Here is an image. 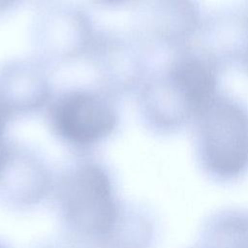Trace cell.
<instances>
[{
	"mask_svg": "<svg viewBox=\"0 0 248 248\" xmlns=\"http://www.w3.org/2000/svg\"><path fill=\"white\" fill-rule=\"evenodd\" d=\"M196 147L203 170L230 181L248 168V112L231 97L216 95L195 117Z\"/></svg>",
	"mask_w": 248,
	"mask_h": 248,
	"instance_id": "cell-1",
	"label": "cell"
},
{
	"mask_svg": "<svg viewBox=\"0 0 248 248\" xmlns=\"http://www.w3.org/2000/svg\"><path fill=\"white\" fill-rule=\"evenodd\" d=\"M63 196L67 216L79 230L104 233L114 224L110 184L98 168L85 167L74 172L66 182Z\"/></svg>",
	"mask_w": 248,
	"mask_h": 248,
	"instance_id": "cell-2",
	"label": "cell"
},
{
	"mask_svg": "<svg viewBox=\"0 0 248 248\" xmlns=\"http://www.w3.org/2000/svg\"><path fill=\"white\" fill-rule=\"evenodd\" d=\"M53 121L59 133L69 140L89 143L109 134L115 116L101 99L78 92L60 99L53 110Z\"/></svg>",
	"mask_w": 248,
	"mask_h": 248,
	"instance_id": "cell-3",
	"label": "cell"
},
{
	"mask_svg": "<svg viewBox=\"0 0 248 248\" xmlns=\"http://www.w3.org/2000/svg\"><path fill=\"white\" fill-rule=\"evenodd\" d=\"M202 235V248H248V211L216 213L204 225Z\"/></svg>",
	"mask_w": 248,
	"mask_h": 248,
	"instance_id": "cell-4",
	"label": "cell"
},
{
	"mask_svg": "<svg viewBox=\"0 0 248 248\" xmlns=\"http://www.w3.org/2000/svg\"><path fill=\"white\" fill-rule=\"evenodd\" d=\"M109 1H119V0H109Z\"/></svg>",
	"mask_w": 248,
	"mask_h": 248,
	"instance_id": "cell-5",
	"label": "cell"
}]
</instances>
